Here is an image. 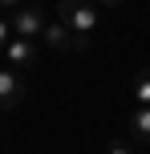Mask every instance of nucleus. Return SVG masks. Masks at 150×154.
I'll return each mask as SVG.
<instances>
[{"label":"nucleus","mask_w":150,"mask_h":154,"mask_svg":"<svg viewBox=\"0 0 150 154\" xmlns=\"http://www.w3.org/2000/svg\"><path fill=\"white\" fill-rule=\"evenodd\" d=\"M41 41H45V49H77V53H85V49H89V37H77V32H73L65 20H57V24H45Z\"/></svg>","instance_id":"2"},{"label":"nucleus","mask_w":150,"mask_h":154,"mask_svg":"<svg viewBox=\"0 0 150 154\" xmlns=\"http://www.w3.org/2000/svg\"><path fill=\"white\" fill-rule=\"evenodd\" d=\"M57 12H61V20L69 24L77 37H89V32L97 29V4L93 0H61Z\"/></svg>","instance_id":"1"},{"label":"nucleus","mask_w":150,"mask_h":154,"mask_svg":"<svg viewBox=\"0 0 150 154\" xmlns=\"http://www.w3.org/2000/svg\"><path fill=\"white\" fill-rule=\"evenodd\" d=\"M24 89H29V81H24L20 69H12V65H4L0 69V109H12L24 101Z\"/></svg>","instance_id":"3"},{"label":"nucleus","mask_w":150,"mask_h":154,"mask_svg":"<svg viewBox=\"0 0 150 154\" xmlns=\"http://www.w3.org/2000/svg\"><path fill=\"white\" fill-rule=\"evenodd\" d=\"M130 97H134V106H150V69H142L134 77V85H130Z\"/></svg>","instance_id":"7"},{"label":"nucleus","mask_w":150,"mask_h":154,"mask_svg":"<svg viewBox=\"0 0 150 154\" xmlns=\"http://www.w3.org/2000/svg\"><path fill=\"white\" fill-rule=\"evenodd\" d=\"M12 32L16 37H29V41H37L41 32H45V16H41V8H16L12 12Z\"/></svg>","instance_id":"5"},{"label":"nucleus","mask_w":150,"mask_h":154,"mask_svg":"<svg viewBox=\"0 0 150 154\" xmlns=\"http://www.w3.org/2000/svg\"><path fill=\"white\" fill-rule=\"evenodd\" d=\"M0 8H12L16 12V8H24V0H0Z\"/></svg>","instance_id":"10"},{"label":"nucleus","mask_w":150,"mask_h":154,"mask_svg":"<svg viewBox=\"0 0 150 154\" xmlns=\"http://www.w3.org/2000/svg\"><path fill=\"white\" fill-rule=\"evenodd\" d=\"M102 4H110V8H118V4H122V0H102Z\"/></svg>","instance_id":"11"},{"label":"nucleus","mask_w":150,"mask_h":154,"mask_svg":"<svg viewBox=\"0 0 150 154\" xmlns=\"http://www.w3.org/2000/svg\"><path fill=\"white\" fill-rule=\"evenodd\" d=\"M12 37H16V32H12V20H0V53H4V45Z\"/></svg>","instance_id":"8"},{"label":"nucleus","mask_w":150,"mask_h":154,"mask_svg":"<svg viewBox=\"0 0 150 154\" xmlns=\"http://www.w3.org/2000/svg\"><path fill=\"white\" fill-rule=\"evenodd\" d=\"M106 154H134V150H130V142H110Z\"/></svg>","instance_id":"9"},{"label":"nucleus","mask_w":150,"mask_h":154,"mask_svg":"<svg viewBox=\"0 0 150 154\" xmlns=\"http://www.w3.org/2000/svg\"><path fill=\"white\" fill-rule=\"evenodd\" d=\"M130 138L138 146H150V106H134L130 109Z\"/></svg>","instance_id":"6"},{"label":"nucleus","mask_w":150,"mask_h":154,"mask_svg":"<svg viewBox=\"0 0 150 154\" xmlns=\"http://www.w3.org/2000/svg\"><path fill=\"white\" fill-rule=\"evenodd\" d=\"M0 57H4V65H12V69H32V65H37V41H29V37H12V41H8V45H4V53H0Z\"/></svg>","instance_id":"4"}]
</instances>
